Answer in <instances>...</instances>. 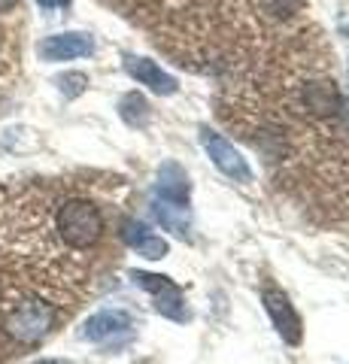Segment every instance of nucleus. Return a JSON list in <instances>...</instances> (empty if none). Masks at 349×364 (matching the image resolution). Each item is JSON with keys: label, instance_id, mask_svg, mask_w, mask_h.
I'll return each instance as SVG.
<instances>
[{"label": "nucleus", "instance_id": "1", "mask_svg": "<svg viewBox=\"0 0 349 364\" xmlns=\"http://www.w3.org/2000/svg\"><path fill=\"white\" fill-rule=\"evenodd\" d=\"M152 213L161 222L164 231L176 237H186L191 228V210H188V179L183 167L167 161L159 173V186L152 191Z\"/></svg>", "mask_w": 349, "mask_h": 364}, {"label": "nucleus", "instance_id": "2", "mask_svg": "<svg viewBox=\"0 0 349 364\" xmlns=\"http://www.w3.org/2000/svg\"><path fill=\"white\" fill-rule=\"evenodd\" d=\"M104 234V215L92 200H67L58 210V237L70 249H92Z\"/></svg>", "mask_w": 349, "mask_h": 364}, {"label": "nucleus", "instance_id": "3", "mask_svg": "<svg viewBox=\"0 0 349 364\" xmlns=\"http://www.w3.org/2000/svg\"><path fill=\"white\" fill-rule=\"evenodd\" d=\"M55 325V310L46 301L28 298L18 301L6 316V331L21 343H37L40 337L49 334V328Z\"/></svg>", "mask_w": 349, "mask_h": 364}, {"label": "nucleus", "instance_id": "4", "mask_svg": "<svg viewBox=\"0 0 349 364\" xmlns=\"http://www.w3.org/2000/svg\"><path fill=\"white\" fill-rule=\"evenodd\" d=\"M131 279L137 282L140 289H146L155 298V310L167 318H176V322H186L188 310H186V301H183V291L167 277H159V273H146V270H131Z\"/></svg>", "mask_w": 349, "mask_h": 364}, {"label": "nucleus", "instance_id": "5", "mask_svg": "<svg viewBox=\"0 0 349 364\" xmlns=\"http://www.w3.org/2000/svg\"><path fill=\"white\" fill-rule=\"evenodd\" d=\"M200 143H204L210 161L216 164L225 176H231L234 182H252V170L246 164V158L234 149L225 136L213 134V131H200Z\"/></svg>", "mask_w": 349, "mask_h": 364}, {"label": "nucleus", "instance_id": "6", "mask_svg": "<svg viewBox=\"0 0 349 364\" xmlns=\"http://www.w3.org/2000/svg\"><path fill=\"white\" fill-rule=\"evenodd\" d=\"M264 306H267L270 318H274L279 337H283L286 343L298 346V343H301V318H298V313H295V306L289 304L286 294L276 291V289H264Z\"/></svg>", "mask_w": 349, "mask_h": 364}, {"label": "nucleus", "instance_id": "7", "mask_svg": "<svg viewBox=\"0 0 349 364\" xmlns=\"http://www.w3.org/2000/svg\"><path fill=\"white\" fill-rule=\"evenodd\" d=\"M92 52H95V43L88 33H55V37H46L40 43L43 61H73Z\"/></svg>", "mask_w": 349, "mask_h": 364}, {"label": "nucleus", "instance_id": "8", "mask_svg": "<svg viewBox=\"0 0 349 364\" xmlns=\"http://www.w3.org/2000/svg\"><path fill=\"white\" fill-rule=\"evenodd\" d=\"M131 328V316L122 313V310H104V313H95L88 322L82 325L80 337L82 340H92V343H104V340L116 337V334H125Z\"/></svg>", "mask_w": 349, "mask_h": 364}, {"label": "nucleus", "instance_id": "9", "mask_svg": "<svg viewBox=\"0 0 349 364\" xmlns=\"http://www.w3.org/2000/svg\"><path fill=\"white\" fill-rule=\"evenodd\" d=\"M125 70H128L131 79H137L140 85L152 88L155 95H176V79L171 73H164L161 67L155 61H149V58H128Z\"/></svg>", "mask_w": 349, "mask_h": 364}, {"label": "nucleus", "instance_id": "10", "mask_svg": "<svg viewBox=\"0 0 349 364\" xmlns=\"http://www.w3.org/2000/svg\"><path fill=\"white\" fill-rule=\"evenodd\" d=\"M122 240H125L137 255L149 258V261H159L167 255V243L161 237H155L143 222H134V219L125 222V228H122Z\"/></svg>", "mask_w": 349, "mask_h": 364}, {"label": "nucleus", "instance_id": "11", "mask_svg": "<svg viewBox=\"0 0 349 364\" xmlns=\"http://www.w3.org/2000/svg\"><path fill=\"white\" fill-rule=\"evenodd\" d=\"M119 116L125 119L131 128H146V122H149V104H146L143 95L131 91V95L119 100Z\"/></svg>", "mask_w": 349, "mask_h": 364}, {"label": "nucleus", "instance_id": "12", "mask_svg": "<svg viewBox=\"0 0 349 364\" xmlns=\"http://www.w3.org/2000/svg\"><path fill=\"white\" fill-rule=\"evenodd\" d=\"M55 85L61 88V95L64 97H80L82 91H85V85H88V79H85V73H61L58 79H55Z\"/></svg>", "mask_w": 349, "mask_h": 364}, {"label": "nucleus", "instance_id": "13", "mask_svg": "<svg viewBox=\"0 0 349 364\" xmlns=\"http://www.w3.org/2000/svg\"><path fill=\"white\" fill-rule=\"evenodd\" d=\"M304 6V0H262V9L270 16H289Z\"/></svg>", "mask_w": 349, "mask_h": 364}, {"label": "nucleus", "instance_id": "14", "mask_svg": "<svg viewBox=\"0 0 349 364\" xmlns=\"http://www.w3.org/2000/svg\"><path fill=\"white\" fill-rule=\"evenodd\" d=\"M37 4H40V6H46V9H52V6H64L67 0H37Z\"/></svg>", "mask_w": 349, "mask_h": 364}, {"label": "nucleus", "instance_id": "15", "mask_svg": "<svg viewBox=\"0 0 349 364\" xmlns=\"http://www.w3.org/2000/svg\"><path fill=\"white\" fill-rule=\"evenodd\" d=\"M18 0H0V13H6V9H13Z\"/></svg>", "mask_w": 349, "mask_h": 364}, {"label": "nucleus", "instance_id": "16", "mask_svg": "<svg viewBox=\"0 0 349 364\" xmlns=\"http://www.w3.org/2000/svg\"><path fill=\"white\" fill-rule=\"evenodd\" d=\"M37 364H67V361H61V358H43V361H37Z\"/></svg>", "mask_w": 349, "mask_h": 364}]
</instances>
